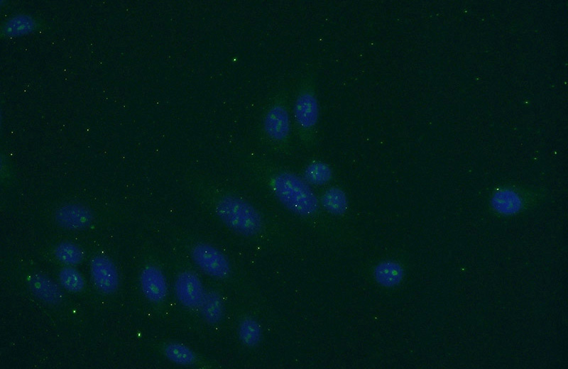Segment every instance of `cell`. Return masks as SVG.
<instances>
[{
  "label": "cell",
  "mask_w": 568,
  "mask_h": 369,
  "mask_svg": "<svg viewBox=\"0 0 568 369\" xmlns=\"http://www.w3.org/2000/svg\"><path fill=\"white\" fill-rule=\"evenodd\" d=\"M204 319L211 323L218 322L223 315V304L221 297L214 292L205 293L200 306Z\"/></svg>",
  "instance_id": "5bb4252c"
},
{
  "label": "cell",
  "mask_w": 568,
  "mask_h": 369,
  "mask_svg": "<svg viewBox=\"0 0 568 369\" xmlns=\"http://www.w3.org/2000/svg\"><path fill=\"white\" fill-rule=\"evenodd\" d=\"M62 286L68 291L78 292L84 287V280L81 274L72 268H65L59 274Z\"/></svg>",
  "instance_id": "d6986e66"
},
{
  "label": "cell",
  "mask_w": 568,
  "mask_h": 369,
  "mask_svg": "<svg viewBox=\"0 0 568 369\" xmlns=\"http://www.w3.org/2000/svg\"><path fill=\"white\" fill-rule=\"evenodd\" d=\"M90 267L93 280L98 289L106 294L113 293L117 290L119 281L118 272L109 258L94 257Z\"/></svg>",
  "instance_id": "52a82bcc"
},
{
  "label": "cell",
  "mask_w": 568,
  "mask_h": 369,
  "mask_svg": "<svg viewBox=\"0 0 568 369\" xmlns=\"http://www.w3.org/2000/svg\"><path fill=\"white\" fill-rule=\"evenodd\" d=\"M239 335L244 344L253 346L259 342L261 337L260 325L254 319L246 318L239 324Z\"/></svg>",
  "instance_id": "e0dca14e"
},
{
  "label": "cell",
  "mask_w": 568,
  "mask_h": 369,
  "mask_svg": "<svg viewBox=\"0 0 568 369\" xmlns=\"http://www.w3.org/2000/svg\"><path fill=\"white\" fill-rule=\"evenodd\" d=\"M321 202L327 211L336 215L344 214L348 207L346 194L342 189L336 187L327 189L322 197Z\"/></svg>",
  "instance_id": "4fadbf2b"
},
{
  "label": "cell",
  "mask_w": 568,
  "mask_h": 369,
  "mask_svg": "<svg viewBox=\"0 0 568 369\" xmlns=\"http://www.w3.org/2000/svg\"><path fill=\"white\" fill-rule=\"evenodd\" d=\"M56 220L62 226L70 229H81L88 226L92 220L91 212L85 207L70 204L59 209Z\"/></svg>",
  "instance_id": "30bf717a"
},
{
  "label": "cell",
  "mask_w": 568,
  "mask_h": 369,
  "mask_svg": "<svg viewBox=\"0 0 568 369\" xmlns=\"http://www.w3.org/2000/svg\"><path fill=\"white\" fill-rule=\"evenodd\" d=\"M525 197L520 190L509 187L500 188L493 193L491 205L493 210L500 215L512 216L522 211L527 202Z\"/></svg>",
  "instance_id": "ba28073f"
},
{
  "label": "cell",
  "mask_w": 568,
  "mask_h": 369,
  "mask_svg": "<svg viewBox=\"0 0 568 369\" xmlns=\"http://www.w3.org/2000/svg\"><path fill=\"white\" fill-rule=\"evenodd\" d=\"M183 183L198 202L234 233L255 238L266 230L263 213L251 200L234 188L204 173H185Z\"/></svg>",
  "instance_id": "6da1fadb"
},
{
  "label": "cell",
  "mask_w": 568,
  "mask_h": 369,
  "mask_svg": "<svg viewBox=\"0 0 568 369\" xmlns=\"http://www.w3.org/2000/svg\"><path fill=\"white\" fill-rule=\"evenodd\" d=\"M260 135L271 149L279 153L289 150L291 121L286 94H276L266 106L261 121Z\"/></svg>",
  "instance_id": "3957f363"
},
{
  "label": "cell",
  "mask_w": 568,
  "mask_h": 369,
  "mask_svg": "<svg viewBox=\"0 0 568 369\" xmlns=\"http://www.w3.org/2000/svg\"><path fill=\"white\" fill-rule=\"evenodd\" d=\"M304 175L310 183L321 185L331 180L332 172L327 164L322 162H313L307 166Z\"/></svg>",
  "instance_id": "2e32d148"
},
{
  "label": "cell",
  "mask_w": 568,
  "mask_h": 369,
  "mask_svg": "<svg viewBox=\"0 0 568 369\" xmlns=\"http://www.w3.org/2000/svg\"><path fill=\"white\" fill-rule=\"evenodd\" d=\"M29 285L34 294L45 302L57 304L62 300V294L58 286L44 275L40 274L32 275Z\"/></svg>",
  "instance_id": "8fae6325"
},
{
  "label": "cell",
  "mask_w": 568,
  "mask_h": 369,
  "mask_svg": "<svg viewBox=\"0 0 568 369\" xmlns=\"http://www.w3.org/2000/svg\"><path fill=\"white\" fill-rule=\"evenodd\" d=\"M56 258L61 262L77 265L82 262L84 258V253L74 243L64 242L57 246L55 250Z\"/></svg>",
  "instance_id": "ac0fdd59"
},
{
  "label": "cell",
  "mask_w": 568,
  "mask_h": 369,
  "mask_svg": "<svg viewBox=\"0 0 568 369\" xmlns=\"http://www.w3.org/2000/svg\"><path fill=\"white\" fill-rule=\"evenodd\" d=\"M141 289L148 299L153 302L163 301L167 294V284L161 270L154 265L146 266L141 275Z\"/></svg>",
  "instance_id": "9c48e42d"
},
{
  "label": "cell",
  "mask_w": 568,
  "mask_h": 369,
  "mask_svg": "<svg viewBox=\"0 0 568 369\" xmlns=\"http://www.w3.org/2000/svg\"><path fill=\"white\" fill-rule=\"evenodd\" d=\"M374 277L382 286L391 287L398 285L403 277V269L394 261H384L374 269Z\"/></svg>",
  "instance_id": "7c38bea8"
},
{
  "label": "cell",
  "mask_w": 568,
  "mask_h": 369,
  "mask_svg": "<svg viewBox=\"0 0 568 369\" xmlns=\"http://www.w3.org/2000/svg\"><path fill=\"white\" fill-rule=\"evenodd\" d=\"M190 255L193 262L206 274L224 278L231 272V265L225 255L214 246L199 242L192 246Z\"/></svg>",
  "instance_id": "5b68a950"
},
{
  "label": "cell",
  "mask_w": 568,
  "mask_h": 369,
  "mask_svg": "<svg viewBox=\"0 0 568 369\" xmlns=\"http://www.w3.org/2000/svg\"><path fill=\"white\" fill-rule=\"evenodd\" d=\"M293 114L300 138L305 143L311 141L318 121L319 107L315 84L310 77L305 78L300 85Z\"/></svg>",
  "instance_id": "277c9868"
},
{
  "label": "cell",
  "mask_w": 568,
  "mask_h": 369,
  "mask_svg": "<svg viewBox=\"0 0 568 369\" xmlns=\"http://www.w3.org/2000/svg\"><path fill=\"white\" fill-rule=\"evenodd\" d=\"M4 31L7 35H13L28 33L36 27V21L26 16H16L9 20L5 25Z\"/></svg>",
  "instance_id": "ffe728a7"
},
{
  "label": "cell",
  "mask_w": 568,
  "mask_h": 369,
  "mask_svg": "<svg viewBox=\"0 0 568 369\" xmlns=\"http://www.w3.org/2000/svg\"><path fill=\"white\" fill-rule=\"evenodd\" d=\"M164 353L171 361L182 365H191L196 362L195 354L187 346L172 343L165 346Z\"/></svg>",
  "instance_id": "9a60e30c"
},
{
  "label": "cell",
  "mask_w": 568,
  "mask_h": 369,
  "mask_svg": "<svg viewBox=\"0 0 568 369\" xmlns=\"http://www.w3.org/2000/svg\"><path fill=\"white\" fill-rule=\"evenodd\" d=\"M178 300L188 308L200 307L205 293L202 282L196 274L184 271L179 274L175 283Z\"/></svg>",
  "instance_id": "8992f818"
},
{
  "label": "cell",
  "mask_w": 568,
  "mask_h": 369,
  "mask_svg": "<svg viewBox=\"0 0 568 369\" xmlns=\"http://www.w3.org/2000/svg\"><path fill=\"white\" fill-rule=\"evenodd\" d=\"M242 167L256 184L267 190L290 211L309 216L319 208V202L308 184L295 173L271 161L249 156Z\"/></svg>",
  "instance_id": "7a4b0ae2"
}]
</instances>
